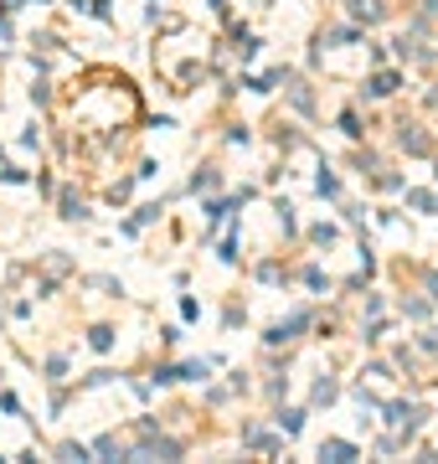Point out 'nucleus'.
<instances>
[{
	"label": "nucleus",
	"mask_w": 438,
	"mask_h": 464,
	"mask_svg": "<svg viewBox=\"0 0 438 464\" xmlns=\"http://www.w3.org/2000/svg\"><path fill=\"white\" fill-rule=\"evenodd\" d=\"M320 454H330V459H351V444H325Z\"/></svg>",
	"instance_id": "nucleus-1"
}]
</instances>
